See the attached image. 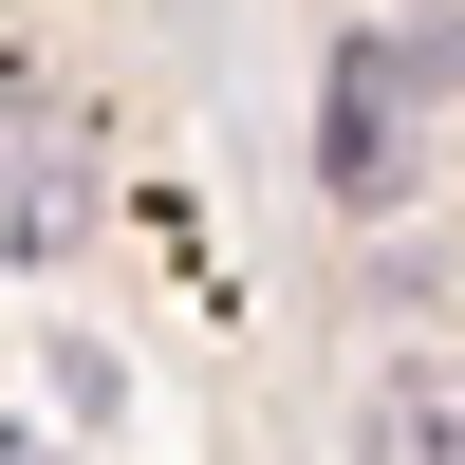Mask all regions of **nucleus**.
Listing matches in <instances>:
<instances>
[{
	"label": "nucleus",
	"instance_id": "2",
	"mask_svg": "<svg viewBox=\"0 0 465 465\" xmlns=\"http://www.w3.org/2000/svg\"><path fill=\"white\" fill-rule=\"evenodd\" d=\"M94 223H112V168L56 131V112H19V131H0V261H74Z\"/></svg>",
	"mask_w": 465,
	"mask_h": 465
},
{
	"label": "nucleus",
	"instance_id": "3",
	"mask_svg": "<svg viewBox=\"0 0 465 465\" xmlns=\"http://www.w3.org/2000/svg\"><path fill=\"white\" fill-rule=\"evenodd\" d=\"M372 447L391 465H465V372H391L372 391Z\"/></svg>",
	"mask_w": 465,
	"mask_h": 465
},
{
	"label": "nucleus",
	"instance_id": "1",
	"mask_svg": "<svg viewBox=\"0 0 465 465\" xmlns=\"http://www.w3.org/2000/svg\"><path fill=\"white\" fill-rule=\"evenodd\" d=\"M410 131H429V94H410L372 37H335V94H317V186H335L354 223H391V205H410Z\"/></svg>",
	"mask_w": 465,
	"mask_h": 465
}]
</instances>
